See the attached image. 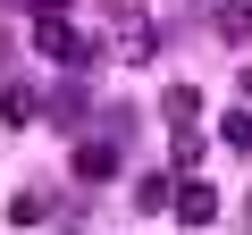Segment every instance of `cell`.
I'll return each instance as SVG.
<instances>
[{"label": "cell", "instance_id": "12", "mask_svg": "<svg viewBox=\"0 0 252 235\" xmlns=\"http://www.w3.org/2000/svg\"><path fill=\"white\" fill-rule=\"evenodd\" d=\"M235 92H244V109H252V67H244V76H235Z\"/></svg>", "mask_w": 252, "mask_h": 235}, {"label": "cell", "instance_id": "8", "mask_svg": "<svg viewBox=\"0 0 252 235\" xmlns=\"http://www.w3.org/2000/svg\"><path fill=\"white\" fill-rule=\"evenodd\" d=\"M118 51H126V59H152V26H143V17H118Z\"/></svg>", "mask_w": 252, "mask_h": 235}, {"label": "cell", "instance_id": "13", "mask_svg": "<svg viewBox=\"0 0 252 235\" xmlns=\"http://www.w3.org/2000/svg\"><path fill=\"white\" fill-rule=\"evenodd\" d=\"M244 218H252V193H244Z\"/></svg>", "mask_w": 252, "mask_h": 235}, {"label": "cell", "instance_id": "5", "mask_svg": "<svg viewBox=\"0 0 252 235\" xmlns=\"http://www.w3.org/2000/svg\"><path fill=\"white\" fill-rule=\"evenodd\" d=\"M210 26H219V42H252V0H227Z\"/></svg>", "mask_w": 252, "mask_h": 235}, {"label": "cell", "instance_id": "9", "mask_svg": "<svg viewBox=\"0 0 252 235\" xmlns=\"http://www.w3.org/2000/svg\"><path fill=\"white\" fill-rule=\"evenodd\" d=\"M219 143H235V151H252V109H227V118H219Z\"/></svg>", "mask_w": 252, "mask_h": 235}, {"label": "cell", "instance_id": "7", "mask_svg": "<svg viewBox=\"0 0 252 235\" xmlns=\"http://www.w3.org/2000/svg\"><path fill=\"white\" fill-rule=\"evenodd\" d=\"M26 118H34V92L26 84H0V126H26Z\"/></svg>", "mask_w": 252, "mask_h": 235}, {"label": "cell", "instance_id": "4", "mask_svg": "<svg viewBox=\"0 0 252 235\" xmlns=\"http://www.w3.org/2000/svg\"><path fill=\"white\" fill-rule=\"evenodd\" d=\"M160 118H168V126H202V92L193 84H168L160 92Z\"/></svg>", "mask_w": 252, "mask_h": 235}, {"label": "cell", "instance_id": "6", "mask_svg": "<svg viewBox=\"0 0 252 235\" xmlns=\"http://www.w3.org/2000/svg\"><path fill=\"white\" fill-rule=\"evenodd\" d=\"M9 218H17V227H42V218H51V193H34V185L9 193Z\"/></svg>", "mask_w": 252, "mask_h": 235}, {"label": "cell", "instance_id": "11", "mask_svg": "<svg viewBox=\"0 0 252 235\" xmlns=\"http://www.w3.org/2000/svg\"><path fill=\"white\" fill-rule=\"evenodd\" d=\"M26 9H34V17H67L76 0H26Z\"/></svg>", "mask_w": 252, "mask_h": 235}, {"label": "cell", "instance_id": "1", "mask_svg": "<svg viewBox=\"0 0 252 235\" xmlns=\"http://www.w3.org/2000/svg\"><path fill=\"white\" fill-rule=\"evenodd\" d=\"M34 51H42V59H59V67H93L84 34H76L67 17H34Z\"/></svg>", "mask_w": 252, "mask_h": 235}, {"label": "cell", "instance_id": "10", "mask_svg": "<svg viewBox=\"0 0 252 235\" xmlns=\"http://www.w3.org/2000/svg\"><path fill=\"white\" fill-rule=\"evenodd\" d=\"M202 151H210V143H202V126H177V168H185V176L202 168Z\"/></svg>", "mask_w": 252, "mask_h": 235}, {"label": "cell", "instance_id": "2", "mask_svg": "<svg viewBox=\"0 0 252 235\" xmlns=\"http://www.w3.org/2000/svg\"><path fill=\"white\" fill-rule=\"evenodd\" d=\"M168 210H177V218H185V227H210V218H219V193H210V185H202V176H185V185H177V193H168Z\"/></svg>", "mask_w": 252, "mask_h": 235}, {"label": "cell", "instance_id": "3", "mask_svg": "<svg viewBox=\"0 0 252 235\" xmlns=\"http://www.w3.org/2000/svg\"><path fill=\"white\" fill-rule=\"evenodd\" d=\"M76 176L84 185H109L118 176V143H76Z\"/></svg>", "mask_w": 252, "mask_h": 235}]
</instances>
